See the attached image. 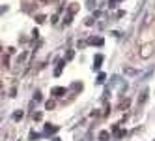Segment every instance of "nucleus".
<instances>
[{"label": "nucleus", "mask_w": 155, "mask_h": 141, "mask_svg": "<svg viewBox=\"0 0 155 141\" xmlns=\"http://www.w3.org/2000/svg\"><path fill=\"white\" fill-rule=\"evenodd\" d=\"M155 53V45L153 43H146V45L140 47V58H150Z\"/></svg>", "instance_id": "nucleus-1"}, {"label": "nucleus", "mask_w": 155, "mask_h": 141, "mask_svg": "<svg viewBox=\"0 0 155 141\" xmlns=\"http://www.w3.org/2000/svg\"><path fill=\"white\" fill-rule=\"evenodd\" d=\"M150 23H151V13H146V15H144L142 25H140V30H144L146 26H150Z\"/></svg>", "instance_id": "nucleus-2"}, {"label": "nucleus", "mask_w": 155, "mask_h": 141, "mask_svg": "<svg viewBox=\"0 0 155 141\" xmlns=\"http://www.w3.org/2000/svg\"><path fill=\"white\" fill-rule=\"evenodd\" d=\"M52 94L54 96H62V94H65V89L64 86H56V89H52Z\"/></svg>", "instance_id": "nucleus-3"}, {"label": "nucleus", "mask_w": 155, "mask_h": 141, "mask_svg": "<svg viewBox=\"0 0 155 141\" xmlns=\"http://www.w3.org/2000/svg\"><path fill=\"white\" fill-rule=\"evenodd\" d=\"M146 100H148V90H144V92H142V96L138 98V105H142V104L146 102Z\"/></svg>", "instance_id": "nucleus-4"}, {"label": "nucleus", "mask_w": 155, "mask_h": 141, "mask_svg": "<svg viewBox=\"0 0 155 141\" xmlns=\"http://www.w3.org/2000/svg\"><path fill=\"white\" fill-rule=\"evenodd\" d=\"M124 72H125V73H127V75H137V73H138V72H137V70H135V68H125V70H124Z\"/></svg>", "instance_id": "nucleus-5"}, {"label": "nucleus", "mask_w": 155, "mask_h": 141, "mask_svg": "<svg viewBox=\"0 0 155 141\" xmlns=\"http://www.w3.org/2000/svg\"><path fill=\"white\" fill-rule=\"evenodd\" d=\"M101 60H103V57H101V55H97V57H95V64H94V68H99V66H101V64H99Z\"/></svg>", "instance_id": "nucleus-6"}, {"label": "nucleus", "mask_w": 155, "mask_h": 141, "mask_svg": "<svg viewBox=\"0 0 155 141\" xmlns=\"http://www.w3.org/2000/svg\"><path fill=\"white\" fill-rule=\"evenodd\" d=\"M108 136H110L108 132H101V134H99V139H101V141H107V139H108Z\"/></svg>", "instance_id": "nucleus-7"}, {"label": "nucleus", "mask_w": 155, "mask_h": 141, "mask_svg": "<svg viewBox=\"0 0 155 141\" xmlns=\"http://www.w3.org/2000/svg\"><path fill=\"white\" fill-rule=\"evenodd\" d=\"M88 41H90V43H97V45H101V43H103V40H101V38H97V40H95V38H90Z\"/></svg>", "instance_id": "nucleus-8"}, {"label": "nucleus", "mask_w": 155, "mask_h": 141, "mask_svg": "<svg viewBox=\"0 0 155 141\" xmlns=\"http://www.w3.org/2000/svg\"><path fill=\"white\" fill-rule=\"evenodd\" d=\"M13 118H15V121H19V118H23V111H17V113H13Z\"/></svg>", "instance_id": "nucleus-9"}, {"label": "nucleus", "mask_w": 155, "mask_h": 141, "mask_svg": "<svg viewBox=\"0 0 155 141\" xmlns=\"http://www.w3.org/2000/svg\"><path fill=\"white\" fill-rule=\"evenodd\" d=\"M45 107H47V109H52V107H54V102H52V100H49V102L45 104Z\"/></svg>", "instance_id": "nucleus-10"}, {"label": "nucleus", "mask_w": 155, "mask_h": 141, "mask_svg": "<svg viewBox=\"0 0 155 141\" xmlns=\"http://www.w3.org/2000/svg\"><path fill=\"white\" fill-rule=\"evenodd\" d=\"M120 107H121V109H127V107H129V100H125V102H121V105H120Z\"/></svg>", "instance_id": "nucleus-11"}, {"label": "nucleus", "mask_w": 155, "mask_h": 141, "mask_svg": "<svg viewBox=\"0 0 155 141\" xmlns=\"http://www.w3.org/2000/svg\"><path fill=\"white\" fill-rule=\"evenodd\" d=\"M62 66H64V60H62V62H60V66H58V68H56V72H54V73H56V75H60V72H62Z\"/></svg>", "instance_id": "nucleus-12"}, {"label": "nucleus", "mask_w": 155, "mask_h": 141, "mask_svg": "<svg viewBox=\"0 0 155 141\" xmlns=\"http://www.w3.org/2000/svg\"><path fill=\"white\" fill-rule=\"evenodd\" d=\"M64 23H65V25H69V23H71V15L65 17V19H64Z\"/></svg>", "instance_id": "nucleus-13"}, {"label": "nucleus", "mask_w": 155, "mask_h": 141, "mask_svg": "<svg viewBox=\"0 0 155 141\" xmlns=\"http://www.w3.org/2000/svg\"><path fill=\"white\" fill-rule=\"evenodd\" d=\"M103 81H105V75L101 73V75H99V77H97V83H103Z\"/></svg>", "instance_id": "nucleus-14"}]
</instances>
